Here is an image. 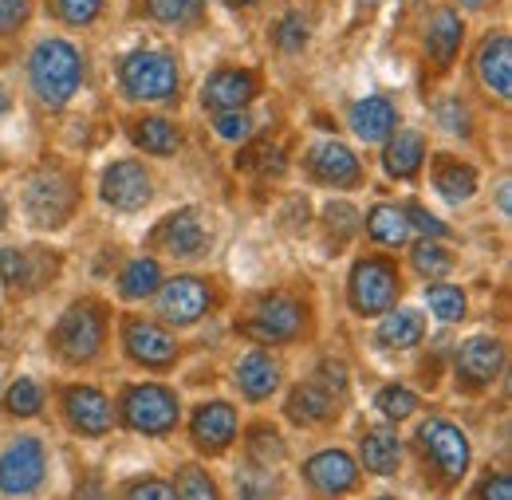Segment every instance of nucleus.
Listing matches in <instances>:
<instances>
[{
  "label": "nucleus",
  "instance_id": "obj_27",
  "mask_svg": "<svg viewBox=\"0 0 512 500\" xmlns=\"http://www.w3.org/2000/svg\"><path fill=\"white\" fill-rule=\"evenodd\" d=\"M130 138H134L146 154H174V150H178V142H182L178 126L170 123V119H158V115L138 119V123L130 126Z\"/></svg>",
  "mask_w": 512,
  "mask_h": 500
},
{
  "label": "nucleus",
  "instance_id": "obj_9",
  "mask_svg": "<svg viewBox=\"0 0 512 500\" xmlns=\"http://www.w3.org/2000/svg\"><path fill=\"white\" fill-rule=\"evenodd\" d=\"M418 441H422L426 457L434 461V469L442 473L446 485H453V481L465 477V469H469V438H465L453 422H446V418H430V422L418 430Z\"/></svg>",
  "mask_w": 512,
  "mask_h": 500
},
{
  "label": "nucleus",
  "instance_id": "obj_18",
  "mask_svg": "<svg viewBox=\"0 0 512 500\" xmlns=\"http://www.w3.org/2000/svg\"><path fill=\"white\" fill-rule=\"evenodd\" d=\"M158 245L170 252V256H182V260H193L209 249V229L201 221L197 209H178L162 221L158 229Z\"/></svg>",
  "mask_w": 512,
  "mask_h": 500
},
{
  "label": "nucleus",
  "instance_id": "obj_43",
  "mask_svg": "<svg viewBox=\"0 0 512 500\" xmlns=\"http://www.w3.org/2000/svg\"><path fill=\"white\" fill-rule=\"evenodd\" d=\"M237 489H241V497H276L280 493V485L264 473V465H260V473H237Z\"/></svg>",
  "mask_w": 512,
  "mask_h": 500
},
{
  "label": "nucleus",
  "instance_id": "obj_22",
  "mask_svg": "<svg viewBox=\"0 0 512 500\" xmlns=\"http://www.w3.org/2000/svg\"><path fill=\"white\" fill-rule=\"evenodd\" d=\"M347 119H351V130L363 142H386V134L398 126V111H394V103L383 99V95H367V99H359L351 107Z\"/></svg>",
  "mask_w": 512,
  "mask_h": 500
},
{
  "label": "nucleus",
  "instance_id": "obj_20",
  "mask_svg": "<svg viewBox=\"0 0 512 500\" xmlns=\"http://www.w3.org/2000/svg\"><path fill=\"white\" fill-rule=\"evenodd\" d=\"M477 71H481V83L497 95V99H509L512 95V40L505 32L489 36L481 56H477Z\"/></svg>",
  "mask_w": 512,
  "mask_h": 500
},
{
  "label": "nucleus",
  "instance_id": "obj_11",
  "mask_svg": "<svg viewBox=\"0 0 512 500\" xmlns=\"http://www.w3.org/2000/svg\"><path fill=\"white\" fill-rule=\"evenodd\" d=\"M256 91H260V83H256V75L249 67H221V71H213L205 79L201 103L209 111H217V115L221 111H245L256 99Z\"/></svg>",
  "mask_w": 512,
  "mask_h": 500
},
{
  "label": "nucleus",
  "instance_id": "obj_50",
  "mask_svg": "<svg viewBox=\"0 0 512 500\" xmlns=\"http://www.w3.org/2000/svg\"><path fill=\"white\" fill-rule=\"evenodd\" d=\"M453 4H461V8H489L493 0H453Z\"/></svg>",
  "mask_w": 512,
  "mask_h": 500
},
{
  "label": "nucleus",
  "instance_id": "obj_37",
  "mask_svg": "<svg viewBox=\"0 0 512 500\" xmlns=\"http://www.w3.org/2000/svg\"><path fill=\"white\" fill-rule=\"evenodd\" d=\"M249 457H253L256 465L272 469L276 461H284V438L276 430H268V426H256L253 434H249Z\"/></svg>",
  "mask_w": 512,
  "mask_h": 500
},
{
  "label": "nucleus",
  "instance_id": "obj_35",
  "mask_svg": "<svg viewBox=\"0 0 512 500\" xmlns=\"http://www.w3.org/2000/svg\"><path fill=\"white\" fill-rule=\"evenodd\" d=\"M414 268H418L426 280H438V276H446L449 268H453V252L442 249L434 237H426V241L414 249Z\"/></svg>",
  "mask_w": 512,
  "mask_h": 500
},
{
  "label": "nucleus",
  "instance_id": "obj_19",
  "mask_svg": "<svg viewBox=\"0 0 512 500\" xmlns=\"http://www.w3.org/2000/svg\"><path fill=\"white\" fill-rule=\"evenodd\" d=\"M312 174L320 178L323 186H335V189L359 186V178H363L355 150L343 146V142H323V146L312 150Z\"/></svg>",
  "mask_w": 512,
  "mask_h": 500
},
{
  "label": "nucleus",
  "instance_id": "obj_40",
  "mask_svg": "<svg viewBox=\"0 0 512 500\" xmlns=\"http://www.w3.org/2000/svg\"><path fill=\"white\" fill-rule=\"evenodd\" d=\"M56 12H60L64 24L83 28V24H91L103 12V0H56Z\"/></svg>",
  "mask_w": 512,
  "mask_h": 500
},
{
  "label": "nucleus",
  "instance_id": "obj_51",
  "mask_svg": "<svg viewBox=\"0 0 512 500\" xmlns=\"http://www.w3.org/2000/svg\"><path fill=\"white\" fill-rule=\"evenodd\" d=\"M501 209L509 213V182H501Z\"/></svg>",
  "mask_w": 512,
  "mask_h": 500
},
{
  "label": "nucleus",
  "instance_id": "obj_44",
  "mask_svg": "<svg viewBox=\"0 0 512 500\" xmlns=\"http://www.w3.org/2000/svg\"><path fill=\"white\" fill-rule=\"evenodd\" d=\"M327 225H331V233L351 237V233H355V225H359V213H355L347 201H331V205H327Z\"/></svg>",
  "mask_w": 512,
  "mask_h": 500
},
{
  "label": "nucleus",
  "instance_id": "obj_24",
  "mask_svg": "<svg viewBox=\"0 0 512 500\" xmlns=\"http://www.w3.org/2000/svg\"><path fill=\"white\" fill-rule=\"evenodd\" d=\"M237 386L249 402H264L272 398V390L280 386V363L268 355V351H249L241 363H237Z\"/></svg>",
  "mask_w": 512,
  "mask_h": 500
},
{
  "label": "nucleus",
  "instance_id": "obj_3",
  "mask_svg": "<svg viewBox=\"0 0 512 500\" xmlns=\"http://www.w3.org/2000/svg\"><path fill=\"white\" fill-rule=\"evenodd\" d=\"M241 331L256 343H292L308 331V308L296 296H264L253 304Z\"/></svg>",
  "mask_w": 512,
  "mask_h": 500
},
{
  "label": "nucleus",
  "instance_id": "obj_52",
  "mask_svg": "<svg viewBox=\"0 0 512 500\" xmlns=\"http://www.w3.org/2000/svg\"><path fill=\"white\" fill-rule=\"evenodd\" d=\"M225 4H233V8H249V4H256V0H225Z\"/></svg>",
  "mask_w": 512,
  "mask_h": 500
},
{
  "label": "nucleus",
  "instance_id": "obj_29",
  "mask_svg": "<svg viewBox=\"0 0 512 500\" xmlns=\"http://www.w3.org/2000/svg\"><path fill=\"white\" fill-rule=\"evenodd\" d=\"M426 335V323L418 312H390L379 327V343L394 347V351H406V347H418Z\"/></svg>",
  "mask_w": 512,
  "mask_h": 500
},
{
  "label": "nucleus",
  "instance_id": "obj_15",
  "mask_svg": "<svg viewBox=\"0 0 512 500\" xmlns=\"http://www.w3.org/2000/svg\"><path fill=\"white\" fill-rule=\"evenodd\" d=\"M64 414L67 422L87 438H103L115 422V410H111L107 394H99L95 386H71L64 394Z\"/></svg>",
  "mask_w": 512,
  "mask_h": 500
},
{
  "label": "nucleus",
  "instance_id": "obj_53",
  "mask_svg": "<svg viewBox=\"0 0 512 500\" xmlns=\"http://www.w3.org/2000/svg\"><path fill=\"white\" fill-rule=\"evenodd\" d=\"M4 111H8V95L0 91V115H4Z\"/></svg>",
  "mask_w": 512,
  "mask_h": 500
},
{
  "label": "nucleus",
  "instance_id": "obj_10",
  "mask_svg": "<svg viewBox=\"0 0 512 500\" xmlns=\"http://www.w3.org/2000/svg\"><path fill=\"white\" fill-rule=\"evenodd\" d=\"M158 288H162L158 308L174 327H190L213 308V288L201 276H174L170 284H158Z\"/></svg>",
  "mask_w": 512,
  "mask_h": 500
},
{
  "label": "nucleus",
  "instance_id": "obj_48",
  "mask_svg": "<svg viewBox=\"0 0 512 500\" xmlns=\"http://www.w3.org/2000/svg\"><path fill=\"white\" fill-rule=\"evenodd\" d=\"M438 115H442V123H446L453 134H465V130H469V111H465V107H457V99H446Z\"/></svg>",
  "mask_w": 512,
  "mask_h": 500
},
{
  "label": "nucleus",
  "instance_id": "obj_4",
  "mask_svg": "<svg viewBox=\"0 0 512 500\" xmlns=\"http://www.w3.org/2000/svg\"><path fill=\"white\" fill-rule=\"evenodd\" d=\"M351 308L359 315H383L394 308L402 284H398V268L383 256H367L351 268Z\"/></svg>",
  "mask_w": 512,
  "mask_h": 500
},
{
  "label": "nucleus",
  "instance_id": "obj_41",
  "mask_svg": "<svg viewBox=\"0 0 512 500\" xmlns=\"http://www.w3.org/2000/svg\"><path fill=\"white\" fill-rule=\"evenodd\" d=\"M178 497H190V500H209L217 497V485L197 469V465H190V469H182V477H178Z\"/></svg>",
  "mask_w": 512,
  "mask_h": 500
},
{
  "label": "nucleus",
  "instance_id": "obj_45",
  "mask_svg": "<svg viewBox=\"0 0 512 500\" xmlns=\"http://www.w3.org/2000/svg\"><path fill=\"white\" fill-rule=\"evenodd\" d=\"M406 221H410V229H418L422 237H434V241H442V237H446V225H442L434 213L418 209V205H410V209H406Z\"/></svg>",
  "mask_w": 512,
  "mask_h": 500
},
{
  "label": "nucleus",
  "instance_id": "obj_38",
  "mask_svg": "<svg viewBox=\"0 0 512 500\" xmlns=\"http://www.w3.org/2000/svg\"><path fill=\"white\" fill-rule=\"evenodd\" d=\"M414 410H418V394L414 390H406V386H386V390H379V414L383 418L406 422Z\"/></svg>",
  "mask_w": 512,
  "mask_h": 500
},
{
  "label": "nucleus",
  "instance_id": "obj_5",
  "mask_svg": "<svg viewBox=\"0 0 512 500\" xmlns=\"http://www.w3.org/2000/svg\"><path fill=\"white\" fill-rule=\"evenodd\" d=\"M103 339H107V319H103V308L91 300L67 308L56 327V347L67 363H91L103 351Z\"/></svg>",
  "mask_w": 512,
  "mask_h": 500
},
{
  "label": "nucleus",
  "instance_id": "obj_42",
  "mask_svg": "<svg viewBox=\"0 0 512 500\" xmlns=\"http://www.w3.org/2000/svg\"><path fill=\"white\" fill-rule=\"evenodd\" d=\"M217 134L225 142H249L253 138V119L245 111H221L217 115Z\"/></svg>",
  "mask_w": 512,
  "mask_h": 500
},
{
  "label": "nucleus",
  "instance_id": "obj_34",
  "mask_svg": "<svg viewBox=\"0 0 512 500\" xmlns=\"http://www.w3.org/2000/svg\"><path fill=\"white\" fill-rule=\"evenodd\" d=\"M0 280L12 288V292H24V288H36V276H32V256L20 249H4L0 252Z\"/></svg>",
  "mask_w": 512,
  "mask_h": 500
},
{
  "label": "nucleus",
  "instance_id": "obj_17",
  "mask_svg": "<svg viewBox=\"0 0 512 500\" xmlns=\"http://www.w3.org/2000/svg\"><path fill=\"white\" fill-rule=\"evenodd\" d=\"M304 477H308L312 489H320L327 497H343L359 485V465L343 449H323L304 465Z\"/></svg>",
  "mask_w": 512,
  "mask_h": 500
},
{
  "label": "nucleus",
  "instance_id": "obj_39",
  "mask_svg": "<svg viewBox=\"0 0 512 500\" xmlns=\"http://www.w3.org/2000/svg\"><path fill=\"white\" fill-rule=\"evenodd\" d=\"M276 48L280 52H304V44H308V24H304V16H284L280 24H276Z\"/></svg>",
  "mask_w": 512,
  "mask_h": 500
},
{
  "label": "nucleus",
  "instance_id": "obj_49",
  "mask_svg": "<svg viewBox=\"0 0 512 500\" xmlns=\"http://www.w3.org/2000/svg\"><path fill=\"white\" fill-rule=\"evenodd\" d=\"M477 497L481 500H512V481L505 473H497L493 481H481L477 485Z\"/></svg>",
  "mask_w": 512,
  "mask_h": 500
},
{
  "label": "nucleus",
  "instance_id": "obj_14",
  "mask_svg": "<svg viewBox=\"0 0 512 500\" xmlns=\"http://www.w3.org/2000/svg\"><path fill=\"white\" fill-rule=\"evenodd\" d=\"M127 351L134 363L150 367V371H162L178 359V343L166 327L150 323V319H130L127 323Z\"/></svg>",
  "mask_w": 512,
  "mask_h": 500
},
{
  "label": "nucleus",
  "instance_id": "obj_36",
  "mask_svg": "<svg viewBox=\"0 0 512 500\" xmlns=\"http://www.w3.org/2000/svg\"><path fill=\"white\" fill-rule=\"evenodd\" d=\"M426 304H430V312L438 315L442 323H457V319L465 315V296H461V288H449V284L426 288Z\"/></svg>",
  "mask_w": 512,
  "mask_h": 500
},
{
  "label": "nucleus",
  "instance_id": "obj_16",
  "mask_svg": "<svg viewBox=\"0 0 512 500\" xmlns=\"http://www.w3.org/2000/svg\"><path fill=\"white\" fill-rule=\"evenodd\" d=\"M190 434H193V445L201 453H225L233 445V438H237V410L229 402H205V406H197V414H193L190 422Z\"/></svg>",
  "mask_w": 512,
  "mask_h": 500
},
{
  "label": "nucleus",
  "instance_id": "obj_2",
  "mask_svg": "<svg viewBox=\"0 0 512 500\" xmlns=\"http://www.w3.org/2000/svg\"><path fill=\"white\" fill-rule=\"evenodd\" d=\"M123 91L138 103H170L182 87L178 79V63L170 52H154V48H142V52H130L123 60Z\"/></svg>",
  "mask_w": 512,
  "mask_h": 500
},
{
  "label": "nucleus",
  "instance_id": "obj_28",
  "mask_svg": "<svg viewBox=\"0 0 512 500\" xmlns=\"http://www.w3.org/2000/svg\"><path fill=\"white\" fill-rule=\"evenodd\" d=\"M367 233H371L379 245H390V249L406 245V237H410L406 209H398V205H375V209L367 213Z\"/></svg>",
  "mask_w": 512,
  "mask_h": 500
},
{
  "label": "nucleus",
  "instance_id": "obj_32",
  "mask_svg": "<svg viewBox=\"0 0 512 500\" xmlns=\"http://www.w3.org/2000/svg\"><path fill=\"white\" fill-rule=\"evenodd\" d=\"M146 12L158 20V24H174V28H186L201 16L205 0H142Z\"/></svg>",
  "mask_w": 512,
  "mask_h": 500
},
{
  "label": "nucleus",
  "instance_id": "obj_1",
  "mask_svg": "<svg viewBox=\"0 0 512 500\" xmlns=\"http://www.w3.org/2000/svg\"><path fill=\"white\" fill-rule=\"evenodd\" d=\"M28 79H32L36 99L44 107L60 111L75 99V91L83 83V60L67 40H44L28 60Z\"/></svg>",
  "mask_w": 512,
  "mask_h": 500
},
{
  "label": "nucleus",
  "instance_id": "obj_46",
  "mask_svg": "<svg viewBox=\"0 0 512 500\" xmlns=\"http://www.w3.org/2000/svg\"><path fill=\"white\" fill-rule=\"evenodd\" d=\"M127 497L134 500H174L178 497V489L174 485H166V481H134L127 489Z\"/></svg>",
  "mask_w": 512,
  "mask_h": 500
},
{
  "label": "nucleus",
  "instance_id": "obj_47",
  "mask_svg": "<svg viewBox=\"0 0 512 500\" xmlns=\"http://www.w3.org/2000/svg\"><path fill=\"white\" fill-rule=\"evenodd\" d=\"M28 20V0H0V32H16Z\"/></svg>",
  "mask_w": 512,
  "mask_h": 500
},
{
  "label": "nucleus",
  "instance_id": "obj_7",
  "mask_svg": "<svg viewBox=\"0 0 512 500\" xmlns=\"http://www.w3.org/2000/svg\"><path fill=\"white\" fill-rule=\"evenodd\" d=\"M24 209L32 217V225L40 229H60L71 209H75V182L64 170H40L32 174L28 193H24Z\"/></svg>",
  "mask_w": 512,
  "mask_h": 500
},
{
  "label": "nucleus",
  "instance_id": "obj_21",
  "mask_svg": "<svg viewBox=\"0 0 512 500\" xmlns=\"http://www.w3.org/2000/svg\"><path fill=\"white\" fill-rule=\"evenodd\" d=\"M426 162V138L418 130H390L386 134L383 166L390 178H414Z\"/></svg>",
  "mask_w": 512,
  "mask_h": 500
},
{
  "label": "nucleus",
  "instance_id": "obj_12",
  "mask_svg": "<svg viewBox=\"0 0 512 500\" xmlns=\"http://www.w3.org/2000/svg\"><path fill=\"white\" fill-rule=\"evenodd\" d=\"M99 189H103V201L123 209V213H134V209L150 205V197H154V182H150L142 162H115L103 174V186Z\"/></svg>",
  "mask_w": 512,
  "mask_h": 500
},
{
  "label": "nucleus",
  "instance_id": "obj_33",
  "mask_svg": "<svg viewBox=\"0 0 512 500\" xmlns=\"http://www.w3.org/2000/svg\"><path fill=\"white\" fill-rule=\"evenodd\" d=\"M4 406H8V414H16V418H36V414L44 410V390H40L32 378H16V382L8 386V394H4Z\"/></svg>",
  "mask_w": 512,
  "mask_h": 500
},
{
  "label": "nucleus",
  "instance_id": "obj_30",
  "mask_svg": "<svg viewBox=\"0 0 512 500\" xmlns=\"http://www.w3.org/2000/svg\"><path fill=\"white\" fill-rule=\"evenodd\" d=\"M434 186H438V193H442L446 201L461 205V201H469V197L477 193V174H473L469 166L453 162V158H438V174H434Z\"/></svg>",
  "mask_w": 512,
  "mask_h": 500
},
{
  "label": "nucleus",
  "instance_id": "obj_25",
  "mask_svg": "<svg viewBox=\"0 0 512 500\" xmlns=\"http://www.w3.org/2000/svg\"><path fill=\"white\" fill-rule=\"evenodd\" d=\"M331 410H335V394L323 382H300L288 398V418L300 426H320L331 418Z\"/></svg>",
  "mask_w": 512,
  "mask_h": 500
},
{
  "label": "nucleus",
  "instance_id": "obj_31",
  "mask_svg": "<svg viewBox=\"0 0 512 500\" xmlns=\"http://www.w3.org/2000/svg\"><path fill=\"white\" fill-rule=\"evenodd\" d=\"M158 284H162V268H158V260H150V256H134L127 268H123V280H119V288H123L127 300H146V296H154Z\"/></svg>",
  "mask_w": 512,
  "mask_h": 500
},
{
  "label": "nucleus",
  "instance_id": "obj_26",
  "mask_svg": "<svg viewBox=\"0 0 512 500\" xmlns=\"http://www.w3.org/2000/svg\"><path fill=\"white\" fill-rule=\"evenodd\" d=\"M359 453H363V465L371 473H379V477H390L402 465V441L390 430H371L359 445Z\"/></svg>",
  "mask_w": 512,
  "mask_h": 500
},
{
  "label": "nucleus",
  "instance_id": "obj_8",
  "mask_svg": "<svg viewBox=\"0 0 512 500\" xmlns=\"http://www.w3.org/2000/svg\"><path fill=\"white\" fill-rule=\"evenodd\" d=\"M44 473H48V453L40 438H16L0 449V493L28 497L40 489Z\"/></svg>",
  "mask_w": 512,
  "mask_h": 500
},
{
  "label": "nucleus",
  "instance_id": "obj_13",
  "mask_svg": "<svg viewBox=\"0 0 512 500\" xmlns=\"http://www.w3.org/2000/svg\"><path fill=\"white\" fill-rule=\"evenodd\" d=\"M505 371V343L493 335H473L457 347V375L469 386H489Z\"/></svg>",
  "mask_w": 512,
  "mask_h": 500
},
{
  "label": "nucleus",
  "instance_id": "obj_23",
  "mask_svg": "<svg viewBox=\"0 0 512 500\" xmlns=\"http://www.w3.org/2000/svg\"><path fill=\"white\" fill-rule=\"evenodd\" d=\"M461 40H465L461 16L453 8H438L434 20H430V28H426V52H430V60L446 71L449 63L457 60V52H461Z\"/></svg>",
  "mask_w": 512,
  "mask_h": 500
},
{
  "label": "nucleus",
  "instance_id": "obj_6",
  "mask_svg": "<svg viewBox=\"0 0 512 500\" xmlns=\"http://www.w3.org/2000/svg\"><path fill=\"white\" fill-rule=\"evenodd\" d=\"M123 422L138 434H170L178 426V394L158 382L130 386L123 398Z\"/></svg>",
  "mask_w": 512,
  "mask_h": 500
}]
</instances>
